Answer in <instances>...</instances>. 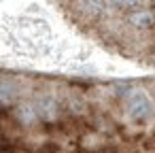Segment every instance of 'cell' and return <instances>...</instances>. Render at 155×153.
<instances>
[{"instance_id": "7a4b0ae2", "label": "cell", "mask_w": 155, "mask_h": 153, "mask_svg": "<svg viewBox=\"0 0 155 153\" xmlns=\"http://www.w3.org/2000/svg\"><path fill=\"white\" fill-rule=\"evenodd\" d=\"M127 22L138 28V30H147V28H153L155 26V13L153 11H147V9H138V11H132Z\"/></svg>"}, {"instance_id": "5b68a950", "label": "cell", "mask_w": 155, "mask_h": 153, "mask_svg": "<svg viewBox=\"0 0 155 153\" xmlns=\"http://www.w3.org/2000/svg\"><path fill=\"white\" fill-rule=\"evenodd\" d=\"M17 117H19L21 123H34L36 117H38L36 106H32V104H19L17 106Z\"/></svg>"}, {"instance_id": "277c9868", "label": "cell", "mask_w": 155, "mask_h": 153, "mask_svg": "<svg viewBox=\"0 0 155 153\" xmlns=\"http://www.w3.org/2000/svg\"><path fill=\"white\" fill-rule=\"evenodd\" d=\"M104 7H106V0H81V9L89 17L102 15L104 13Z\"/></svg>"}, {"instance_id": "52a82bcc", "label": "cell", "mask_w": 155, "mask_h": 153, "mask_svg": "<svg viewBox=\"0 0 155 153\" xmlns=\"http://www.w3.org/2000/svg\"><path fill=\"white\" fill-rule=\"evenodd\" d=\"M108 2L117 9H136L140 5V0H108Z\"/></svg>"}, {"instance_id": "6da1fadb", "label": "cell", "mask_w": 155, "mask_h": 153, "mask_svg": "<svg viewBox=\"0 0 155 153\" xmlns=\"http://www.w3.org/2000/svg\"><path fill=\"white\" fill-rule=\"evenodd\" d=\"M125 111H127L130 119H134V121H147L153 115V102H151V98H149L147 91L136 89V91H132L127 96Z\"/></svg>"}, {"instance_id": "3957f363", "label": "cell", "mask_w": 155, "mask_h": 153, "mask_svg": "<svg viewBox=\"0 0 155 153\" xmlns=\"http://www.w3.org/2000/svg\"><path fill=\"white\" fill-rule=\"evenodd\" d=\"M34 106H36L38 117H43V119H47V121H51V119L58 117V102H55L53 98H49V96H43Z\"/></svg>"}, {"instance_id": "8992f818", "label": "cell", "mask_w": 155, "mask_h": 153, "mask_svg": "<svg viewBox=\"0 0 155 153\" xmlns=\"http://www.w3.org/2000/svg\"><path fill=\"white\" fill-rule=\"evenodd\" d=\"M17 89L11 81H0V104H9L15 98Z\"/></svg>"}]
</instances>
